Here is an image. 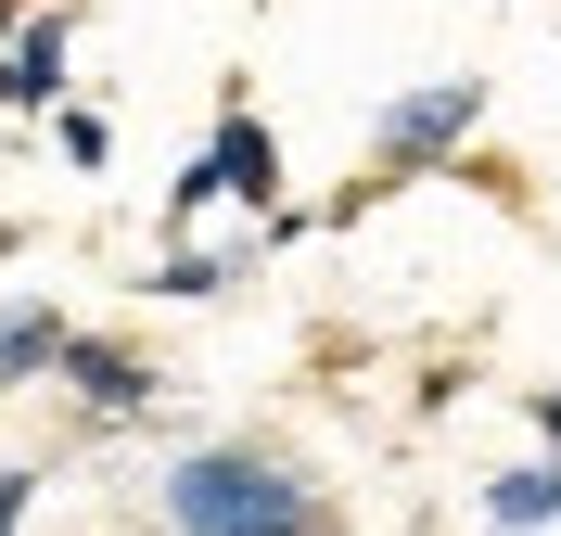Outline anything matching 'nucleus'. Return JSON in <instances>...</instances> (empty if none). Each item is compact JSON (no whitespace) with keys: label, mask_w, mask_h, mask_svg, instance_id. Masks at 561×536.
<instances>
[{"label":"nucleus","mask_w":561,"mask_h":536,"mask_svg":"<svg viewBox=\"0 0 561 536\" xmlns=\"http://www.w3.org/2000/svg\"><path fill=\"white\" fill-rule=\"evenodd\" d=\"M26 511H38V472H26V460H0V536H26Z\"/></svg>","instance_id":"nucleus-10"},{"label":"nucleus","mask_w":561,"mask_h":536,"mask_svg":"<svg viewBox=\"0 0 561 536\" xmlns=\"http://www.w3.org/2000/svg\"><path fill=\"white\" fill-rule=\"evenodd\" d=\"M472 115H485V77H421V90H396L383 103V179L447 167V153L472 141Z\"/></svg>","instance_id":"nucleus-3"},{"label":"nucleus","mask_w":561,"mask_h":536,"mask_svg":"<svg viewBox=\"0 0 561 536\" xmlns=\"http://www.w3.org/2000/svg\"><path fill=\"white\" fill-rule=\"evenodd\" d=\"M167 524L179 536H332V499L268 447H192L167 472Z\"/></svg>","instance_id":"nucleus-1"},{"label":"nucleus","mask_w":561,"mask_h":536,"mask_svg":"<svg viewBox=\"0 0 561 536\" xmlns=\"http://www.w3.org/2000/svg\"><path fill=\"white\" fill-rule=\"evenodd\" d=\"M65 13H26V26H13V52H0V103H26V115H51L65 103Z\"/></svg>","instance_id":"nucleus-5"},{"label":"nucleus","mask_w":561,"mask_h":536,"mask_svg":"<svg viewBox=\"0 0 561 536\" xmlns=\"http://www.w3.org/2000/svg\"><path fill=\"white\" fill-rule=\"evenodd\" d=\"M0 52H13V0H0Z\"/></svg>","instance_id":"nucleus-12"},{"label":"nucleus","mask_w":561,"mask_h":536,"mask_svg":"<svg viewBox=\"0 0 561 536\" xmlns=\"http://www.w3.org/2000/svg\"><path fill=\"white\" fill-rule=\"evenodd\" d=\"M65 396L90 409V422H140V409H153V357L103 345V332H65Z\"/></svg>","instance_id":"nucleus-4"},{"label":"nucleus","mask_w":561,"mask_h":536,"mask_svg":"<svg viewBox=\"0 0 561 536\" xmlns=\"http://www.w3.org/2000/svg\"><path fill=\"white\" fill-rule=\"evenodd\" d=\"M205 205H255V217H280V141L255 128L243 103L217 115V141L179 167V192H167V217H205Z\"/></svg>","instance_id":"nucleus-2"},{"label":"nucleus","mask_w":561,"mask_h":536,"mask_svg":"<svg viewBox=\"0 0 561 536\" xmlns=\"http://www.w3.org/2000/svg\"><path fill=\"white\" fill-rule=\"evenodd\" d=\"M485 524H497V536L561 524V460H511V472H485Z\"/></svg>","instance_id":"nucleus-6"},{"label":"nucleus","mask_w":561,"mask_h":536,"mask_svg":"<svg viewBox=\"0 0 561 536\" xmlns=\"http://www.w3.org/2000/svg\"><path fill=\"white\" fill-rule=\"evenodd\" d=\"M230 282H243V269H230V255H192V243L153 269V294H179V307H205V294H230Z\"/></svg>","instance_id":"nucleus-8"},{"label":"nucleus","mask_w":561,"mask_h":536,"mask_svg":"<svg viewBox=\"0 0 561 536\" xmlns=\"http://www.w3.org/2000/svg\"><path fill=\"white\" fill-rule=\"evenodd\" d=\"M524 422L549 434V460H561V384H524Z\"/></svg>","instance_id":"nucleus-11"},{"label":"nucleus","mask_w":561,"mask_h":536,"mask_svg":"<svg viewBox=\"0 0 561 536\" xmlns=\"http://www.w3.org/2000/svg\"><path fill=\"white\" fill-rule=\"evenodd\" d=\"M51 141H65V167H115V128H103V115H65Z\"/></svg>","instance_id":"nucleus-9"},{"label":"nucleus","mask_w":561,"mask_h":536,"mask_svg":"<svg viewBox=\"0 0 561 536\" xmlns=\"http://www.w3.org/2000/svg\"><path fill=\"white\" fill-rule=\"evenodd\" d=\"M38 370H65V320H51L38 294H13V307H0V384H38Z\"/></svg>","instance_id":"nucleus-7"}]
</instances>
